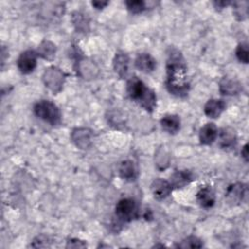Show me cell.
Instances as JSON below:
<instances>
[{
	"instance_id": "6da1fadb",
	"label": "cell",
	"mask_w": 249,
	"mask_h": 249,
	"mask_svg": "<svg viewBox=\"0 0 249 249\" xmlns=\"http://www.w3.org/2000/svg\"><path fill=\"white\" fill-rule=\"evenodd\" d=\"M166 88L170 93L185 96L190 85L187 81V67L182 55L176 50L171 51L166 64Z\"/></svg>"
},
{
	"instance_id": "7a4b0ae2",
	"label": "cell",
	"mask_w": 249,
	"mask_h": 249,
	"mask_svg": "<svg viewBox=\"0 0 249 249\" xmlns=\"http://www.w3.org/2000/svg\"><path fill=\"white\" fill-rule=\"evenodd\" d=\"M126 92L128 96L141 104L147 111H153L156 106V95L153 90L146 87V85L137 77H132L127 81Z\"/></svg>"
},
{
	"instance_id": "3957f363",
	"label": "cell",
	"mask_w": 249,
	"mask_h": 249,
	"mask_svg": "<svg viewBox=\"0 0 249 249\" xmlns=\"http://www.w3.org/2000/svg\"><path fill=\"white\" fill-rule=\"evenodd\" d=\"M34 114L41 120L55 125L60 123V112L57 106L50 100H40L34 105Z\"/></svg>"
},
{
	"instance_id": "277c9868",
	"label": "cell",
	"mask_w": 249,
	"mask_h": 249,
	"mask_svg": "<svg viewBox=\"0 0 249 249\" xmlns=\"http://www.w3.org/2000/svg\"><path fill=\"white\" fill-rule=\"evenodd\" d=\"M137 205L134 199L126 197L119 200L116 205V216L123 222H129L137 217Z\"/></svg>"
},
{
	"instance_id": "5b68a950",
	"label": "cell",
	"mask_w": 249,
	"mask_h": 249,
	"mask_svg": "<svg viewBox=\"0 0 249 249\" xmlns=\"http://www.w3.org/2000/svg\"><path fill=\"white\" fill-rule=\"evenodd\" d=\"M18 70L23 74L31 73L37 64V55L35 52L31 50H27L20 53L19 57L17 61Z\"/></svg>"
},
{
	"instance_id": "8992f818",
	"label": "cell",
	"mask_w": 249,
	"mask_h": 249,
	"mask_svg": "<svg viewBox=\"0 0 249 249\" xmlns=\"http://www.w3.org/2000/svg\"><path fill=\"white\" fill-rule=\"evenodd\" d=\"M151 190H152L154 197L156 199L160 200L169 196V194L172 191V186L170 185L169 182H167L161 178H158L152 183Z\"/></svg>"
},
{
	"instance_id": "52a82bcc",
	"label": "cell",
	"mask_w": 249,
	"mask_h": 249,
	"mask_svg": "<svg viewBox=\"0 0 249 249\" xmlns=\"http://www.w3.org/2000/svg\"><path fill=\"white\" fill-rule=\"evenodd\" d=\"M218 136V129L215 124L208 123L204 124L199 131V140L203 145L212 144Z\"/></svg>"
},
{
	"instance_id": "ba28073f",
	"label": "cell",
	"mask_w": 249,
	"mask_h": 249,
	"mask_svg": "<svg viewBox=\"0 0 249 249\" xmlns=\"http://www.w3.org/2000/svg\"><path fill=\"white\" fill-rule=\"evenodd\" d=\"M135 66L143 73H151L156 68V60L149 53H140L135 59Z\"/></svg>"
},
{
	"instance_id": "9c48e42d",
	"label": "cell",
	"mask_w": 249,
	"mask_h": 249,
	"mask_svg": "<svg viewBox=\"0 0 249 249\" xmlns=\"http://www.w3.org/2000/svg\"><path fill=\"white\" fill-rule=\"evenodd\" d=\"M226 108V103L222 99H209L204 105V113L207 117L218 118Z\"/></svg>"
},
{
	"instance_id": "30bf717a",
	"label": "cell",
	"mask_w": 249,
	"mask_h": 249,
	"mask_svg": "<svg viewBox=\"0 0 249 249\" xmlns=\"http://www.w3.org/2000/svg\"><path fill=\"white\" fill-rule=\"evenodd\" d=\"M245 190H246L245 186L240 183H236L230 186L226 194V198L228 202L231 204L240 202L245 195Z\"/></svg>"
},
{
	"instance_id": "8fae6325",
	"label": "cell",
	"mask_w": 249,
	"mask_h": 249,
	"mask_svg": "<svg viewBox=\"0 0 249 249\" xmlns=\"http://www.w3.org/2000/svg\"><path fill=\"white\" fill-rule=\"evenodd\" d=\"M220 147L223 149H231L236 144V135L234 130L230 127H225L220 132L219 137Z\"/></svg>"
},
{
	"instance_id": "7c38bea8",
	"label": "cell",
	"mask_w": 249,
	"mask_h": 249,
	"mask_svg": "<svg viewBox=\"0 0 249 249\" xmlns=\"http://www.w3.org/2000/svg\"><path fill=\"white\" fill-rule=\"evenodd\" d=\"M170 185L175 188H183L193 180V174L189 170H178L170 177Z\"/></svg>"
},
{
	"instance_id": "4fadbf2b",
	"label": "cell",
	"mask_w": 249,
	"mask_h": 249,
	"mask_svg": "<svg viewBox=\"0 0 249 249\" xmlns=\"http://www.w3.org/2000/svg\"><path fill=\"white\" fill-rule=\"evenodd\" d=\"M180 118L177 115H165L160 120L163 130L168 133H176L180 129Z\"/></svg>"
},
{
	"instance_id": "5bb4252c",
	"label": "cell",
	"mask_w": 249,
	"mask_h": 249,
	"mask_svg": "<svg viewBox=\"0 0 249 249\" xmlns=\"http://www.w3.org/2000/svg\"><path fill=\"white\" fill-rule=\"evenodd\" d=\"M128 61H129V58L127 54H125L124 53H116L114 58V69L116 73L122 78H124L127 73Z\"/></svg>"
},
{
	"instance_id": "9a60e30c",
	"label": "cell",
	"mask_w": 249,
	"mask_h": 249,
	"mask_svg": "<svg viewBox=\"0 0 249 249\" xmlns=\"http://www.w3.org/2000/svg\"><path fill=\"white\" fill-rule=\"evenodd\" d=\"M196 199L202 207L208 208V207H211L214 204L215 195L209 187H203L197 192Z\"/></svg>"
},
{
	"instance_id": "2e32d148",
	"label": "cell",
	"mask_w": 249,
	"mask_h": 249,
	"mask_svg": "<svg viewBox=\"0 0 249 249\" xmlns=\"http://www.w3.org/2000/svg\"><path fill=\"white\" fill-rule=\"evenodd\" d=\"M119 172L121 177L126 181H133L136 179V176H137V171L133 161L128 160H124L121 163L119 167Z\"/></svg>"
},
{
	"instance_id": "e0dca14e",
	"label": "cell",
	"mask_w": 249,
	"mask_h": 249,
	"mask_svg": "<svg viewBox=\"0 0 249 249\" xmlns=\"http://www.w3.org/2000/svg\"><path fill=\"white\" fill-rule=\"evenodd\" d=\"M241 90V85L236 81H232L228 78H224L220 82V91L222 94L234 95Z\"/></svg>"
},
{
	"instance_id": "ac0fdd59",
	"label": "cell",
	"mask_w": 249,
	"mask_h": 249,
	"mask_svg": "<svg viewBox=\"0 0 249 249\" xmlns=\"http://www.w3.org/2000/svg\"><path fill=\"white\" fill-rule=\"evenodd\" d=\"M126 8L133 14H138L146 9V4L142 0H129L125 2Z\"/></svg>"
},
{
	"instance_id": "d6986e66",
	"label": "cell",
	"mask_w": 249,
	"mask_h": 249,
	"mask_svg": "<svg viewBox=\"0 0 249 249\" xmlns=\"http://www.w3.org/2000/svg\"><path fill=\"white\" fill-rule=\"evenodd\" d=\"M235 54L240 62L248 63V45L246 43L239 44L236 48Z\"/></svg>"
},
{
	"instance_id": "ffe728a7",
	"label": "cell",
	"mask_w": 249,
	"mask_h": 249,
	"mask_svg": "<svg viewBox=\"0 0 249 249\" xmlns=\"http://www.w3.org/2000/svg\"><path fill=\"white\" fill-rule=\"evenodd\" d=\"M201 246V241L196 236H189L185 240H183L181 244H179V247L182 248H199Z\"/></svg>"
},
{
	"instance_id": "44dd1931",
	"label": "cell",
	"mask_w": 249,
	"mask_h": 249,
	"mask_svg": "<svg viewBox=\"0 0 249 249\" xmlns=\"http://www.w3.org/2000/svg\"><path fill=\"white\" fill-rule=\"evenodd\" d=\"M108 4V2H100V1H93L91 2V5L96 8V9H102L104 8L106 5Z\"/></svg>"
},
{
	"instance_id": "7402d4cb",
	"label": "cell",
	"mask_w": 249,
	"mask_h": 249,
	"mask_svg": "<svg viewBox=\"0 0 249 249\" xmlns=\"http://www.w3.org/2000/svg\"><path fill=\"white\" fill-rule=\"evenodd\" d=\"M213 4L215 5V7H218L220 9H222V8H225L226 6H228L230 4V2H227V1H215V2H213Z\"/></svg>"
},
{
	"instance_id": "603a6c76",
	"label": "cell",
	"mask_w": 249,
	"mask_h": 249,
	"mask_svg": "<svg viewBox=\"0 0 249 249\" xmlns=\"http://www.w3.org/2000/svg\"><path fill=\"white\" fill-rule=\"evenodd\" d=\"M241 156L245 159L246 161L248 160V145H247V144H245L244 147L242 148V150H241Z\"/></svg>"
}]
</instances>
